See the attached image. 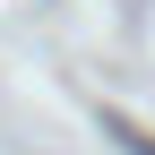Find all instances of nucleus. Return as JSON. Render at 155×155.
<instances>
[{
	"mask_svg": "<svg viewBox=\"0 0 155 155\" xmlns=\"http://www.w3.org/2000/svg\"><path fill=\"white\" fill-rule=\"evenodd\" d=\"M104 138L121 147V155H155V138H147L138 121H129V112H104Z\"/></svg>",
	"mask_w": 155,
	"mask_h": 155,
	"instance_id": "f257e3e1",
	"label": "nucleus"
}]
</instances>
